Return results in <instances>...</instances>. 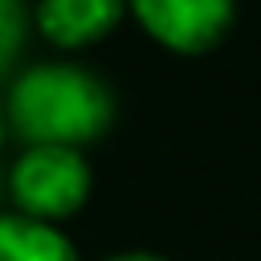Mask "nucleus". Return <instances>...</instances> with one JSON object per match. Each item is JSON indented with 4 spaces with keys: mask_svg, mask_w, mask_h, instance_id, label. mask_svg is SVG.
<instances>
[{
    "mask_svg": "<svg viewBox=\"0 0 261 261\" xmlns=\"http://www.w3.org/2000/svg\"><path fill=\"white\" fill-rule=\"evenodd\" d=\"M8 192L20 216L57 224L90 200V167L77 147H29L12 163Z\"/></svg>",
    "mask_w": 261,
    "mask_h": 261,
    "instance_id": "nucleus-2",
    "label": "nucleus"
},
{
    "mask_svg": "<svg viewBox=\"0 0 261 261\" xmlns=\"http://www.w3.org/2000/svg\"><path fill=\"white\" fill-rule=\"evenodd\" d=\"M139 24L175 53L212 49L232 24V0H126Z\"/></svg>",
    "mask_w": 261,
    "mask_h": 261,
    "instance_id": "nucleus-3",
    "label": "nucleus"
},
{
    "mask_svg": "<svg viewBox=\"0 0 261 261\" xmlns=\"http://www.w3.org/2000/svg\"><path fill=\"white\" fill-rule=\"evenodd\" d=\"M0 261H77L57 224L29 216H0Z\"/></svg>",
    "mask_w": 261,
    "mask_h": 261,
    "instance_id": "nucleus-5",
    "label": "nucleus"
},
{
    "mask_svg": "<svg viewBox=\"0 0 261 261\" xmlns=\"http://www.w3.org/2000/svg\"><path fill=\"white\" fill-rule=\"evenodd\" d=\"M24 37V16H20V0H0V73L8 69V61L16 57Z\"/></svg>",
    "mask_w": 261,
    "mask_h": 261,
    "instance_id": "nucleus-6",
    "label": "nucleus"
},
{
    "mask_svg": "<svg viewBox=\"0 0 261 261\" xmlns=\"http://www.w3.org/2000/svg\"><path fill=\"white\" fill-rule=\"evenodd\" d=\"M4 114L33 147H82L110 126L114 98L82 65H37L12 82Z\"/></svg>",
    "mask_w": 261,
    "mask_h": 261,
    "instance_id": "nucleus-1",
    "label": "nucleus"
},
{
    "mask_svg": "<svg viewBox=\"0 0 261 261\" xmlns=\"http://www.w3.org/2000/svg\"><path fill=\"white\" fill-rule=\"evenodd\" d=\"M126 12V0H41L37 24L61 49H82L102 41Z\"/></svg>",
    "mask_w": 261,
    "mask_h": 261,
    "instance_id": "nucleus-4",
    "label": "nucleus"
},
{
    "mask_svg": "<svg viewBox=\"0 0 261 261\" xmlns=\"http://www.w3.org/2000/svg\"><path fill=\"white\" fill-rule=\"evenodd\" d=\"M110 261H163V257H155V253H118Z\"/></svg>",
    "mask_w": 261,
    "mask_h": 261,
    "instance_id": "nucleus-7",
    "label": "nucleus"
},
{
    "mask_svg": "<svg viewBox=\"0 0 261 261\" xmlns=\"http://www.w3.org/2000/svg\"><path fill=\"white\" fill-rule=\"evenodd\" d=\"M0 139H4V110H0Z\"/></svg>",
    "mask_w": 261,
    "mask_h": 261,
    "instance_id": "nucleus-8",
    "label": "nucleus"
}]
</instances>
